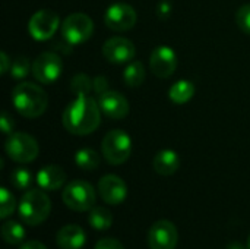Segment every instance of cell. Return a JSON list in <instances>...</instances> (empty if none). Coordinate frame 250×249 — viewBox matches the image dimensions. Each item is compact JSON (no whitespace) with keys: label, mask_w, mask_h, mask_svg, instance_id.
<instances>
[{"label":"cell","mask_w":250,"mask_h":249,"mask_svg":"<svg viewBox=\"0 0 250 249\" xmlns=\"http://www.w3.org/2000/svg\"><path fill=\"white\" fill-rule=\"evenodd\" d=\"M227 249H246V248H245V245H243L242 242H239V241H233V242H230V244L227 245Z\"/></svg>","instance_id":"obj_34"},{"label":"cell","mask_w":250,"mask_h":249,"mask_svg":"<svg viewBox=\"0 0 250 249\" xmlns=\"http://www.w3.org/2000/svg\"><path fill=\"white\" fill-rule=\"evenodd\" d=\"M89 226L98 232H104L108 230L113 225V214L108 208L104 207H94L89 211V217H88Z\"/></svg>","instance_id":"obj_19"},{"label":"cell","mask_w":250,"mask_h":249,"mask_svg":"<svg viewBox=\"0 0 250 249\" xmlns=\"http://www.w3.org/2000/svg\"><path fill=\"white\" fill-rule=\"evenodd\" d=\"M63 126L73 135H89L101 123L100 104L89 95H76L63 112Z\"/></svg>","instance_id":"obj_1"},{"label":"cell","mask_w":250,"mask_h":249,"mask_svg":"<svg viewBox=\"0 0 250 249\" xmlns=\"http://www.w3.org/2000/svg\"><path fill=\"white\" fill-rule=\"evenodd\" d=\"M195 94V85L190 82V81H186V79H182V81H177L168 91V95H170V100L176 104H185L188 103L189 100H192Z\"/></svg>","instance_id":"obj_20"},{"label":"cell","mask_w":250,"mask_h":249,"mask_svg":"<svg viewBox=\"0 0 250 249\" xmlns=\"http://www.w3.org/2000/svg\"><path fill=\"white\" fill-rule=\"evenodd\" d=\"M60 25L59 15L50 9H41L35 12L28 23L29 34L37 41H45L51 38Z\"/></svg>","instance_id":"obj_8"},{"label":"cell","mask_w":250,"mask_h":249,"mask_svg":"<svg viewBox=\"0 0 250 249\" xmlns=\"http://www.w3.org/2000/svg\"><path fill=\"white\" fill-rule=\"evenodd\" d=\"M63 203L73 211H91L95 204V191L85 181H73L63 189Z\"/></svg>","instance_id":"obj_5"},{"label":"cell","mask_w":250,"mask_h":249,"mask_svg":"<svg viewBox=\"0 0 250 249\" xmlns=\"http://www.w3.org/2000/svg\"><path fill=\"white\" fill-rule=\"evenodd\" d=\"M32 182V175L26 169H16L10 175V183L16 189H26Z\"/></svg>","instance_id":"obj_25"},{"label":"cell","mask_w":250,"mask_h":249,"mask_svg":"<svg viewBox=\"0 0 250 249\" xmlns=\"http://www.w3.org/2000/svg\"><path fill=\"white\" fill-rule=\"evenodd\" d=\"M101 112L110 119H125L129 114V101L126 97L116 91H105L100 94L98 100Z\"/></svg>","instance_id":"obj_15"},{"label":"cell","mask_w":250,"mask_h":249,"mask_svg":"<svg viewBox=\"0 0 250 249\" xmlns=\"http://www.w3.org/2000/svg\"><path fill=\"white\" fill-rule=\"evenodd\" d=\"M94 249H125V247L122 245L120 241H117L114 238H104L95 244Z\"/></svg>","instance_id":"obj_29"},{"label":"cell","mask_w":250,"mask_h":249,"mask_svg":"<svg viewBox=\"0 0 250 249\" xmlns=\"http://www.w3.org/2000/svg\"><path fill=\"white\" fill-rule=\"evenodd\" d=\"M12 103L19 114L28 119H35L45 112L48 97L41 87L32 82H22L13 88Z\"/></svg>","instance_id":"obj_2"},{"label":"cell","mask_w":250,"mask_h":249,"mask_svg":"<svg viewBox=\"0 0 250 249\" xmlns=\"http://www.w3.org/2000/svg\"><path fill=\"white\" fill-rule=\"evenodd\" d=\"M92 84L94 82L86 75L79 73V75H76L73 78V81L70 84V88H72L73 94H76V95H88L91 88H92Z\"/></svg>","instance_id":"obj_26"},{"label":"cell","mask_w":250,"mask_h":249,"mask_svg":"<svg viewBox=\"0 0 250 249\" xmlns=\"http://www.w3.org/2000/svg\"><path fill=\"white\" fill-rule=\"evenodd\" d=\"M86 242L83 229L78 225H67L56 235V244L60 249H81Z\"/></svg>","instance_id":"obj_16"},{"label":"cell","mask_w":250,"mask_h":249,"mask_svg":"<svg viewBox=\"0 0 250 249\" xmlns=\"http://www.w3.org/2000/svg\"><path fill=\"white\" fill-rule=\"evenodd\" d=\"M0 62H1V73H6L7 69H9V57L6 56V53H1L0 54Z\"/></svg>","instance_id":"obj_33"},{"label":"cell","mask_w":250,"mask_h":249,"mask_svg":"<svg viewBox=\"0 0 250 249\" xmlns=\"http://www.w3.org/2000/svg\"><path fill=\"white\" fill-rule=\"evenodd\" d=\"M66 182V173L60 166L48 164L37 173V183L44 191H56Z\"/></svg>","instance_id":"obj_17"},{"label":"cell","mask_w":250,"mask_h":249,"mask_svg":"<svg viewBox=\"0 0 250 249\" xmlns=\"http://www.w3.org/2000/svg\"><path fill=\"white\" fill-rule=\"evenodd\" d=\"M6 153L16 163H31L38 157V142L28 134L15 132L6 141Z\"/></svg>","instance_id":"obj_6"},{"label":"cell","mask_w":250,"mask_h":249,"mask_svg":"<svg viewBox=\"0 0 250 249\" xmlns=\"http://www.w3.org/2000/svg\"><path fill=\"white\" fill-rule=\"evenodd\" d=\"M16 208V201L15 197L6 189L1 188L0 189V216L1 219H7Z\"/></svg>","instance_id":"obj_24"},{"label":"cell","mask_w":250,"mask_h":249,"mask_svg":"<svg viewBox=\"0 0 250 249\" xmlns=\"http://www.w3.org/2000/svg\"><path fill=\"white\" fill-rule=\"evenodd\" d=\"M18 210L23 223L28 226H38L50 216L51 201L42 189H31L22 195Z\"/></svg>","instance_id":"obj_3"},{"label":"cell","mask_w":250,"mask_h":249,"mask_svg":"<svg viewBox=\"0 0 250 249\" xmlns=\"http://www.w3.org/2000/svg\"><path fill=\"white\" fill-rule=\"evenodd\" d=\"M177 241V227L166 219L155 222L148 232V247L151 249H176Z\"/></svg>","instance_id":"obj_11"},{"label":"cell","mask_w":250,"mask_h":249,"mask_svg":"<svg viewBox=\"0 0 250 249\" xmlns=\"http://www.w3.org/2000/svg\"><path fill=\"white\" fill-rule=\"evenodd\" d=\"M236 22H237L239 28L245 34H249L250 35V3L243 4L237 10V13H236Z\"/></svg>","instance_id":"obj_28"},{"label":"cell","mask_w":250,"mask_h":249,"mask_svg":"<svg viewBox=\"0 0 250 249\" xmlns=\"http://www.w3.org/2000/svg\"><path fill=\"white\" fill-rule=\"evenodd\" d=\"M63 70L62 59L51 51L41 53L32 63V75L41 84L56 82Z\"/></svg>","instance_id":"obj_9"},{"label":"cell","mask_w":250,"mask_h":249,"mask_svg":"<svg viewBox=\"0 0 250 249\" xmlns=\"http://www.w3.org/2000/svg\"><path fill=\"white\" fill-rule=\"evenodd\" d=\"M94 32L92 19L82 12L69 15L62 25V35L69 44H82L91 38Z\"/></svg>","instance_id":"obj_7"},{"label":"cell","mask_w":250,"mask_h":249,"mask_svg":"<svg viewBox=\"0 0 250 249\" xmlns=\"http://www.w3.org/2000/svg\"><path fill=\"white\" fill-rule=\"evenodd\" d=\"M29 72V60L26 57H18L10 63V75L16 79L25 78Z\"/></svg>","instance_id":"obj_27"},{"label":"cell","mask_w":250,"mask_h":249,"mask_svg":"<svg viewBox=\"0 0 250 249\" xmlns=\"http://www.w3.org/2000/svg\"><path fill=\"white\" fill-rule=\"evenodd\" d=\"M104 22L113 31L117 32L129 31L136 23V12L130 4L117 1L105 10Z\"/></svg>","instance_id":"obj_10"},{"label":"cell","mask_w":250,"mask_h":249,"mask_svg":"<svg viewBox=\"0 0 250 249\" xmlns=\"http://www.w3.org/2000/svg\"><path fill=\"white\" fill-rule=\"evenodd\" d=\"M1 238L9 245H21L25 239V230L21 223L7 220L1 226Z\"/></svg>","instance_id":"obj_21"},{"label":"cell","mask_w":250,"mask_h":249,"mask_svg":"<svg viewBox=\"0 0 250 249\" xmlns=\"http://www.w3.org/2000/svg\"><path fill=\"white\" fill-rule=\"evenodd\" d=\"M152 167L160 176H171L180 167L179 154L173 150H161L152 160Z\"/></svg>","instance_id":"obj_18"},{"label":"cell","mask_w":250,"mask_h":249,"mask_svg":"<svg viewBox=\"0 0 250 249\" xmlns=\"http://www.w3.org/2000/svg\"><path fill=\"white\" fill-rule=\"evenodd\" d=\"M75 163L79 169L82 170H95L100 163H101V158H100V154L95 151V150H91V148H82L76 153L75 156Z\"/></svg>","instance_id":"obj_22"},{"label":"cell","mask_w":250,"mask_h":249,"mask_svg":"<svg viewBox=\"0 0 250 249\" xmlns=\"http://www.w3.org/2000/svg\"><path fill=\"white\" fill-rule=\"evenodd\" d=\"M94 88H95V91H97L98 94H103V92L108 91V90H107V79L103 78V76L95 78V79H94Z\"/></svg>","instance_id":"obj_30"},{"label":"cell","mask_w":250,"mask_h":249,"mask_svg":"<svg viewBox=\"0 0 250 249\" xmlns=\"http://www.w3.org/2000/svg\"><path fill=\"white\" fill-rule=\"evenodd\" d=\"M0 123H1V131H3L4 134H12V128H13V123H12V120L9 119L7 113H3V114H1Z\"/></svg>","instance_id":"obj_31"},{"label":"cell","mask_w":250,"mask_h":249,"mask_svg":"<svg viewBox=\"0 0 250 249\" xmlns=\"http://www.w3.org/2000/svg\"><path fill=\"white\" fill-rule=\"evenodd\" d=\"M98 192L110 205H117L123 203L127 197V186L122 178L117 175H105L98 182Z\"/></svg>","instance_id":"obj_14"},{"label":"cell","mask_w":250,"mask_h":249,"mask_svg":"<svg viewBox=\"0 0 250 249\" xmlns=\"http://www.w3.org/2000/svg\"><path fill=\"white\" fill-rule=\"evenodd\" d=\"M19 249H47V248H45L41 242H38V241H29V242L22 244Z\"/></svg>","instance_id":"obj_32"},{"label":"cell","mask_w":250,"mask_h":249,"mask_svg":"<svg viewBox=\"0 0 250 249\" xmlns=\"http://www.w3.org/2000/svg\"><path fill=\"white\" fill-rule=\"evenodd\" d=\"M149 66L155 76L168 78L177 68V56L168 45H158L152 50L149 57Z\"/></svg>","instance_id":"obj_13"},{"label":"cell","mask_w":250,"mask_h":249,"mask_svg":"<svg viewBox=\"0 0 250 249\" xmlns=\"http://www.w3.org/2000/svg\"><path fill=\"white\" fill-rule=\"evenodd\" d=\"M135 44L125 37H113L103 45V54L110 63H129L135 57Z\"/></svg>","instance_id":"obj_12"},{"label":"cell","mask_w":250,"mask_h":249,"mask_svg":"<svg viewBox=\"0 0 250 249\" xmlns=\"http://www.w3.org/2000/svg\"><path fill=\"white\" fill-rule=\"evenodd\" d=\"M101 151L104 158L113 164L119 166L129 160L132 153V139L122 129H113L103 138Z\"/></svg>","instance_id":"obj_4"},{"label":"cell","mask_w":250,"mask_h":249,"mask_svg":"<svg viewBox=\"0 0 250 249\" xmlns=\"http://www.w3.org/2000/svg\"><path fill=\"white\" fill-rule=\"evenodd\" d=\"M248 249H250V236H249V241H248Z\"/></svg>","instance_id":"obj_35"},{"label":"cell","mask_w":250,"mask_h":249,"mask_svg":"<svg viewBox=\"0 0 250 249\" xmlns=\"http://www.w3.org/2000/svg\"><path fill=\"white\" fill-rule=\"evenodd\" d=\"M123 79L129 87H139L145 79V68L141 62H132L123 72Z\"/></svg>","instance_id":"obj_23"}]
</instances>
